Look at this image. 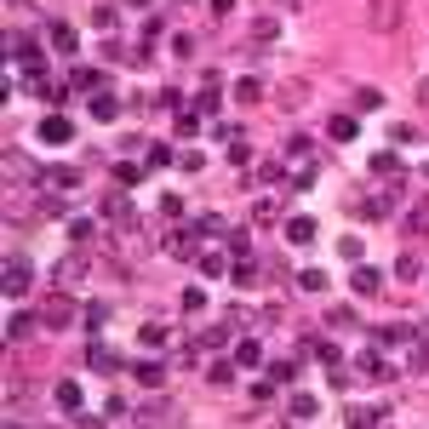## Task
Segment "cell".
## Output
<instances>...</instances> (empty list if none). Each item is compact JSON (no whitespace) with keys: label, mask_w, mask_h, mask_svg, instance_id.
<instances>
[{"label":"cell","mask_w":429,"mask_h":429,"mask_svg":"<svg viewBox=\"0 0 429 429\" xmlns=\"http://www.w3.org/2000/svg\"><path fill=\"white\" fill-rule=\"evenodd\" d=\"M103 80H109L103 69H80V63L69 69V86H75V92H92V98H98V92H103Z\"/></svg>","instance_id":"3"},{"label":"cell","mask_w":429,"mask_h":429,"mask_svg":"<svg viewBox=\"0 0 429 429\" xmlns=\"http://www.w3.org/2000/svg\"><path fill=\"white\" fill-rule=\"evenodd\" d=\"M160 378H166V366H160V361H138V383H149V390H155Z\"/></svg>","instance_id":"16"},{"label":"cell","mask_w":429,"mask_h":429,"mask_svg":"<svg viewBox=\"0 0 429 429\" xmlns=\"http://www.w3.org/2000/svg\"><path fill=\"white\" fill-rule=\"evenodd\" d=\"M52 46H58V52H75V29H69V23H52Z\"/></svg>","instance_id":"19"},{"label":"cell","mask_w":429,"mask_h":429,"mask_svg":"<svg viewBox=\"0 0 429 429\" xmlns=\"http://www.w3.org/2000/svg\"><path fill=\"white\" fill-rule=\"evenodd\" d=\"M372 18H378V23H395V0H378V6H372Z\"/></svg>","instance_id":"28"},{"label":"cell","mask_w":429,"mask_h":429,"mask_svg":"<svg viewBox=\"0 0 429 429\" xmlns=\"http://www.w3.org/2000/svg\"><path fill=\"white\" fill-rule=\"evenodd\" d=\"M326 132H332V138H355L361 126H355V115H332V120H326Z\"/></svg>","instance_id":"13"},{"label":"cell","mask_w":429,"mask_h":429,"mask_svg":"<svg viewBox=\"0 0 429 429\" xmlns=\"http://www.w3.org/2000/svg\"><path fill=\"white\" fill-rule=\"evenodd\" d=\"M297 281H304V292H326V275H321V269H304Z\"/></svg>","instance_id":"23"},{"label":"cell","mask_w":429,"mask_h":429,"mask_svg":"<svg viewBox=\"0 0 429 429\" xmlns=\"http://www.w3.org/2000/svg\"><path fill=\"white\" fill-rule=\"evenodd\" d=\"M6 332H12V338H29V332H34V315H29V309H18V315L6 321Z\"/></svg>","instance_id":"18"},{"label":"cell","mask_w":429,"mask_h":429,"mask_svg":"<svg viewBox=\"0 0 429 429\" xmlns=\"http://www.w3.org/2000/svg\"><path fill=\"white\" fill-rule=\"evenodd\" d=\"M69 138H75L69 115H46V120H40V143H69Z\"/></svg>","instance_id":"2"},{"label":"cell","mask_w":429,"mask_h":429,"mask_svg":"<svg viewBox=\"0 0 429 429\" xmlns=\"http://www.w3.org/2000/svg\"><path fill=\"white\" fill-rule=\"evenodd\" d=\"M103 212H109V218H115V224H126V229H132V206H126L120 195H109V206H103Z\"/></svg>","instance_id":"17"},{"label":"cell","mask_w":429,"mask_h":429,"mask_svg":"<svg viewBox=\"0 0 429 429\" xmlns=\"http://www.w3.org/2000/svg\"><path fill=\"white\" fill-rule=\"evenodd\" d=\"M86 275V257H63V264H58V286H75Z\"/></svg>","instance_id":"10"},{"label":"cell","mask_w":429,"mask_h":429,"mask_svg":"<svg viewBox=\"0 0 429 429\" xmlns=\"http://www.w3.org/2000/svg\"><path fill=\"white\" fill-rule=\"evenodd\" d=\"M29 292V264H18L12 257V269H6V297H23Z\"/></svg>","instance_id":"5"},{"label":"cell","mask_w":429,"mask_h":429,"mask_svg":"<svg viewBox=\"0 0 429 429\" xmlns=\"http://www.w3.org/2000/svg\"><path fill=\"white\" fill-rule=\"evenodd\" d=\"M80 401H86V395H80V383L63 378V383H58V406H63V412H80Z\"/></svg>","instance_id":"9"},{"label":"cell","mask_w":429,"mask_h":429,"mask_svg":"<svg viewBox=\"0 0 429 429\" xmlns=\"http://www.w3.org/2000/svg\"><path fill=\"white\" fill-rule=\"evenodd\" d=\"M172 132H178V138H195V132H200V120H195V115H178V126H172Z\"/></svg>","instance_id":"26"},{"label":"cell","mask_w":429,"mask_h":429,"mask_svg":"<svg viewBox=\"0 0 429 429\" xmlns=\"http://www.w3.org/2000/svg\"><path fill=\"white\" fill-rule=\"evenodd\" d=\"M115 184H126V189H132V184H143V166H132V160H120V166H115Z\"/></svg>","instance_id":"15"},{"label":"cell","mask_w":429,"mask_h":429,"mask_svg":"<svg viewBox=\"0 0 429 429\" xmlns=\"http://www.w3.org/2000/svg\"><path fill=\"white\" fill-rule=\"evenodd\" d=\"M350 286H355L361 297H372V292H378V269H366V264H355V269H350Z\"/></svg>","instance_id":"6"},{"label":"cell","mask_w":429,"mask_h":429,"mask_svg":"<svg viewBox=\"0 0 429 429\" xmlns=\"http://www.w3.org/2000/svg\"><path fill=\"white\" fill-rule=\"evenodd\" d=\"M126 6H149V0H126Z\"/></svg>","instance_id":"29"},{"label":"cell","mask_w":429,"mask_h":429,"mask_svg":"<svg viewBox=\"0 0 429 429\" xmlns=\"http://www.w3.org/2000/svg\"><path fill=\"white\" fill-rule=\"evenodd\" d=\"M92 115H98V120H115V115H120V98L98 92V98H92Z\"/></svg>","instance_id":"14"},{"label":"cell","mask_w":429,"mask_h":429,"mask_svg":"<svg viewBox=\"0 0 429 429\" xmlns=\"http://www.w3.org/2000/svg\"><path fill=\"white\" fill-rule=\"evenodd\" d=\"M166 252H195V235H166Z\"/></svg>","instance_id":"27"},{"label":"cell","mask_w":429,"mask_h":429,"mask_svg":"<svg viewBox=\"0 0 429 429\" xmlns=\"http://www.w3.org/2000/svg\"><path fill=\"white\" fill-rule=\"evenodd\" d=\"M40 172H46L52 189H80V172H69V166H40Z\"/></svg>","instance_id":"7"},{"label":"cell","mask_w":429,"mask_h":429,"mask_svg":"<svg viewBox=\"0 0 429 429\" xmlns=\"http://www.w3.org/2000/svg\"><path fill=\"white\" fill-rule=\"evenodd\" d=\"M361 372H366V378H383V372H390V366H383V361H378V355L366 350V355H361Z\"/></svg>","instance_id":"24"},{"label":"cell","mask_w":429,"mask_h":429,"mask_svg":"<svg viewBox=\"0 0 429 429\" xmlns=\"http://www.w3.org/2000/svg\"><path fill=\"white\" fill-rule=\"evenodd\" d=\"M40 321H46V326H69V321H75V304H69L63 292H52L46 304H40Z\"/></svg>","instance_id":"1"},{"label":"cell","mask_w":429,"mask_h":429,"mask_svg":"<svg viewBox=\"0 0 429 429\" xmlns=\"http://www.w3.org/2000/svg\"><path fill=\"white\" fill-rule=\"evenodd\" d=\"M86 366L92 372H115V355L103 350V343H92V350H86Z\"/></svg>","instance_id":"12"},{"label":"cell","mask_w":429,"mask_h":429,"mask_svg":"<svg viewBox=\"0 0 429 429\" xmlns=\"http://www.w3.org/2000/svg\"><path fill=\"white\" fill-rule=\"evenodd\" d=\"M286 241H292V246H309V241H315V218H292V224H286Z\"/></svg>","instance_id":"8"},{"label":"cell","mask_w":429,"mask_h":429,"mask_svg":"<svg viewBox=\"0 0 429 429\" xmlns=\"http://www.w3.org/2000/svg\"><path fill=\"white\" fill-rule=\"evenodd\" d=\"M200 343H206V350H224V343H229V326H212Z\"/></svg>","instance_id":"25"},{"label":"cell","mask_w":429,"mask_h":429,"mask_svg":"<svg viewBox=\"0 0 429 429\" xmlns=\"http://www.w3.org/2000/svg\"><path fill=\"white\" fill-rule=\"evenodd\" d=\"M304 355H315V361H326V366L343 361V350H338V343H326V338H304Z\"/></svg>","instance_id":"4"},{"label":"cell","mask_w":429,"mask_h":429,"mask_svg":"<svg viewBox=\"0 0 429 429\" xmlns=\"http://www.w3.org/2000/svg\"><path fill=\"white\" fill-rule=\"evenodd\" d=\"M195 264H200V275H229V257L224 252H200Z\"/></svg>","instance_id":"11"},{"label":"cell","mask_w":429,"mask_h":429,"mask_svg":"<svg viewBox=\"0 0 429 429\" xmlns=\"http://www.w3.org/2000/svg\"><path fill=\"white\" fill-rule=\"evenodd\" d=\"M315 406H321L315 395H292V412H297V418H315Z\"/></svg>","instance_id":"21"},{"label":"cell","mask_w":429,"mask_h":429,"mask_svg":"<svg viewBox=\"0 0 429 429\" xmlns=\"http://www.w3.org/2000/svg\"><path fill=\"white\" fill-rule=\"evenodd\" d=\"M235 361H241V366H257V361H264V350H257V343L246 338V343H241V350H235Z\"/></svg>","instance_id":"20"},{"label":"cell","mask_w":429,"mask_h":429,"mask_svg":"<svg viewBox=\"0 0 429 429\" xmlns=\"http://www.w3.org/2000/svg\"><path fill=\"white\" fill-rule=\"evenodd\" d=\"M143 343H149V350H160V343H166V326H160V321H149V326H143Z\"/></svg>","instance_id":"22"}]
</instances>
